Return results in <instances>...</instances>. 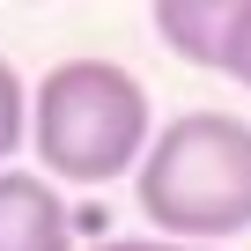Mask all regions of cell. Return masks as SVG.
<instances>
[{
  "label": "cell",
  "mask_w": 251,
  "mask_h": 251,
  "mask_svg": "<svg viewBox=\"0 0 251 251\" xmlns=\"http://www.w3.org/2000/svg\"><path fill=\"white\" fill-rule=\"evenodd\" d=\"M155 103L133 67L118 59H59L30 89V148L52 185H111V177H141L155 148Z\"/></svg>",
  "instance_id": "obj_1"
},
{
  "label": "cell",
  "mask_w": 251,
  "mask_h": 251,
  "mask_svg": "<svg viewBox=\"0 0 251 251\" xmlns=\"http://www.w3.org/2000/svg\"><path fill=\"white\" fill-rule=\"evenodd\" d=\"M141 214L170 244L222 251L251 229V118L244 111H177L133 177Z\"/></svg>",
  "instance_id": "obj_2"
},
{
  "label": "cell",
  "mask_w": 251,
  "mask_h": 251,
  "mask_svg": "<svg viewBox=\"0 0 251 251\" xmlns=\"http://www.w3.org/2000/svg\"><path fill=\"white\" fill-rule=\"evenodd\" d=\"M148 23L185 67H207L251 89V0H163Z\"/></svg>",
  "instance_id": "obj_3"
},
{
  "label": "cell",
  "mask_w": 251,
  "mask_h": 251,
  "mask_svg": "<svg viewBox=\"0 0 251 251\" xmlns=\"http://www.w3.org/2000/svg\"><path fill=\"white\" fill-rule=\"evenodd\" d=\"M0 251H74V214L45 170H0Z\"/></svg>",
  "instance_id": "obj_4"
},
{
  "label": "cell",
  "mask_w": 251,
  "mask_h": 251,
  "mask_svg": "<svg viewBox=\"0 0 251 251\" xmlns=\"http://www.w3.org/2000/svg\"><path fill=\"white\" fill-rule=\"evenodd\" d=\"M23 148H30V81L15 74L8 52H0V170H15Z\"/></svg>",
  "instance_id": "obj_5"
},
{
  "label": "cell",
  "mask_w": 251,
  "mask_h": 251,
  "mask_svg": "<svg viewBox=\"0 0 251 251\" xmlns=\"http://www.w3.org/2000/svg\"><path fill=\"white\" fill-rule=\"evenodd\" d=\"M89 251H207V244H170V236H103Z\"/></svg>",
  "instance_id": "obj_6"
}]
</instances>
